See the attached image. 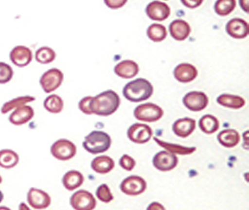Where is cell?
<instances>
[{
	"label": "cell",
	"mask_w": 249,
	"mask_h": 210,
	"mask_svg": "<svg viewBox=\"0 0 249 210\" xmlns=\"http://www.w3.org/2000/svg\"><path fill=\"white\" fill-rule=\"evenodd\" d=\"M121 99L118 94L108 90L92 97L90 103V111L101 117H108L115 113L119 108Z\"/></svg>",
	"instance_id": "cell-1"
},
{
	"label": "cell",
	"mask_w": 249,
	"mask_h": 210,
	"mask_svg": "<svg viewBox=\"0 0 249 210\" xmlns=\"http://www.w3.org/2000/svg\"><path fill=\"white\" fill-rule=\"evenodd\" d=\"M153 91L152 84L144 78L131 81L123 88V95L125 99L132 103H141L149 99Z\"/></svg>",
	"instance_id": "cell-2"
},
{
	"label": "cell",
	"mask_w": 249,
	"mask_h": 210,
	"mask_svg": "<svg viewBox=\"0 0 249 210\" xmlns=\"http://www.w3.org/2000/svg\"><path fill=\"white\" fill-rule=\"evenodd\" d=\"M82 145L89 153L93 155L104 153L110 149L111 139L104 131H94L85 137Z\"/></svg>",
	"instance_id": "cell-3"
},
{
	"label": "cell",
	"mask_w": 249,
	"mask_h": 210,
	"mask_svg": "<svg viewBox=\"0 0 249 210\" xmlns=\"http://www.w3.org/2000/svg\"><path fill=\"white\" fill-rule=\"evenodd\" d=\"M164 115V111L160 106L154 103H144L139 105L134 111L136 119L144 122H155L160 120Z\"/></svg>",
	"instance_id": "cell-4"
},
{
	"label": "cell",
	"mask_w": 249,
	"mask_h": 210,
	"mask_svg": "<svg viewBox=\"0 0 249 210\" xmlns=\"http://www.w3.org/2000/svg\"><path fill=\"white\" fill-rule=\"evenodd\" d=\"M51 153L56 159L66 161L72 159L77 154V146L67 139H60L51 146Z\"/></svg>",
	"instance_id": "cell-5"
},
{
	"label": "cell",
	"mask_w": 249,
	"mask_h": 210,
	"mask_svg": "<svg viewBox=\"0 0 249 210\" xmlns=\"http://www.w3.org/2000/svg\"><path fill=\"white\" fill-rule=\"evenodd\" d=\"M70 204L75 210H94L96 207L93 194L85 190L75 192L70 199Z\"/></svg>",
	"instance_id": "cell-6"
},
{
	"label": "cell",
	"mask_w": 249,
	"mask_h": 210,
	"mask_svg": "<svg viewBox=\"0 0 249 210\" xmlns=\"http://www.w3.org/2000/svg\"><path fill=\"white\" fill-rule=\"evenodd\" d=\"M147 184L142 177L130 175L122 182L120 189L122 192L129 196H137L144 193Z\"/></svg>",
	"instance_id": "cell-7"
},
{
	"label": "cell",
	"mask_w": 249,
	"mask_h": 210,
	"mask_svg": "<svg viewBox=\"0 0 249 210\" xmlns=\"http://www.w3.org/2000/svg\"><path fill=\"white\" fill-rule=\"evenodd\" d=\"M63 82V73L59 69H52L46 71L40 78V85L46 93L57 90Z\"/></svg>",
	"instance_id": "cell-8"
},
{
	"label": "cell",
	"mask_w": 249,
	"mask_h": 210,
	"mask_svg": "<svg viewBox=\"0 0 249 210\" xmlns=\"http://www.w3.org/2000/svg\"><path fill=\"white\" fill-rule=\"evenodd\" d=\"M152 136V129L149 125L141 123L130 125L127 131L128 138L136 144H145L150 141Z\"/></svg>",
	"instance_id": "cell-9"
},
{
	"label": "cell",
	"mask_w": 249,
	"mask_h": 210,
	"mask_svg": "<svg viewBox=\"0 0 249 210\" xmlns=\"http://www.w3.org/2000/svg\"><path fill=\"white\" fill-rule=\"evenodd\" d=\"M184 106L191 111H201L209 104L207 95L201 91H190L183 98Z\"/></svg>",
	"instance_id": "cell-10"
},
{
	"label": "cell",
	"mask_w": 249,
	"mask_h": 210,
	"mask_svg": "<svg viewBox=\"0 0 249 210\" xmlns=\"http://www.w3.org/2000/svg\"><path fill=\"white\" fill-rule=\"evenodd\" d=\"M27 200L32 208L37 210H45L50 206L52 202L51 197L48 193L37 188L29 190Z\"/></svg>",
	"instance_id": "cell-11"
},
{
	"label": "cell",
	"mask_w": 249,
	"mask_h": 210,
	"mask_svg": "<svg viewBox=\"0 0 249 210\" xmlns=\"http://www.w3.org/2000/svg\"><path fill=\"white\" fill-rule=\"evenodd\" d=\"M178 161L176 155L163 151L156 154L154 157L153 165L158 171L166 172L174 170L178 165Z\"/></svg>",
	"instance_id": "cell-12"
},
{
	"label": "cell",
	"mask_w": 249,
	"mask_h": 210,
	"mask_svg": "<svg viewBox=\"0 0 249 210\" xmlns=\"http://www.w3.org/2000/svg\"><path fill=\"white\" fill-rule=\"evenodd\" d=\"M146 15L151 20L164 21L170 15V6L160 1H153L145 9Z\"/></svg>",
	"instance_id": "cell-13"
},
{
	"label": "cell",
	"mask_w": 249,
	"mask_h": 210,
	"mask_svg": "<svg viewBox=\"0 0 249 210\" xmlns=\"http://www.w3.org/2000/svg\"><path fill=\"white\" fill-rule=\"evenodd\" d=\"M226 32L233 38L243 39L249 36V23L242 18H233L227 23Z\"/></svg>",
	"instance_id": "cell-14"
},
{
	"label": "cell",
	"mask_w": 249,
	"mask_h": 210,
	"mask_svg": "<svg viewBox=\"0 0 249 210\" xmlns=\"http://www.w3.org/2000/svg\"><path fill=\"white\" fill-rule=\"evenodd\" d=\"M10 60L15 65L23 68L29 65L33 60V53L31 49L25 46H17L13 49L10 52Z\"/></svg>",
	"instance_id": "cell-15"
},
{
	"label": "cell",
	"mask_w": 249,
	"mask_h": 210,
	"mask_svg": "<svg viewBox=\"0 0 249 210\" xmlns=\"http://www.w3.org/2000/svg\"><path fill=\"white\" fill-rule=\"evenodd\" d=\"M174 76L179 83H190L198 76V70L192 64L181 63L178 64L174 70Z\"/></svg>",
	"instance_id": "cell-16"
},
{
	"label": "cell",
	"mask_w": 249,
	"mask_h": 210,
	"mask_svg": "<svg viewBox=\"0 0 249 210\" xmlns=\"http://www.w3.org/2000/svg\"><path fill=\"white\" fill-rule=\"evenodd\" d=\"M173 131L176 136L181 138H187L195 131L196 122L192 118L184 117L178 119L173 125Z\"/></svg>",
	"instance_id": "cell-17"
},
{
	"label": "cell",
	"mask_w": 249,
	"mask_h": 210,
	"mask_svg": "<svg viewBox=\"0 0 249 210\" xmlns=\"http://www.w3.org/2000/svg\"><path fill=\"white\" fill-rule=\"evenodd\" d=\"M114 71L118 77L124 79H129V78L136 77L138 74L139 66L136 62L131 60H124L116 64L114 69Z\"/></svg>",
	"instance_id": "cell-18"
},
{
	"label": "cell",
	"mask_w": 249,
	"mask_h": 210,
	"mask_svg": "<svg viewBox=\"0 0 249 210\" xmlns=\"http://www.w3.org/2000/svg\"><path fill=\"white\" fill-rule=\"evenodd\" d=\"M34 116V109L29 105H23L13 111L9 120L13 125H22L30 122Z\"/></svg>",
	"instance_id": "cell-19"
},
{
	"label": "cell",
	"mask_w": 249,
	"mask_h": 210,
	"mask_svg": "<svg viewBox=\"0 0 249 210\" xmlns=\"http://www.w3.org/2000/svg\"><path fill=\"white\" fill-rule=\"evenodd\" d=\"M170 35L177 41H184L190 36L191 28L184 20L176 19L170 24Z\"/></svg>",
	"instance_id": "cell-20"
},
{
	"label": "cell",
	"mask_w": 249,
	"mask_h": 210,
	"mask_svg": "<svg viewBox=\"0 0 249 210\" xmlns=\"http://www.w3.org/2000/svg\"><path fill=\"white\" fill-rule=\"evenodd\" d=\"M62 185L69 191H75L84 182V176L77 171H70L63 175Z\"/></svg>",
	"instance_id": "cell-21"
},
{
	"label": "cell",
	"mask_w": 249,
	"mask_h": 210,
	"mask_svg": "<svg viewBox=\"0 0 249 210\" xmlns=\"http://www.w3.org/2000/svg\"><path fill=\"white\" fill-rule=\"evenodd\" d=\"M91 169L95 172L102 175L109 173L115 167L113 159L107 156H101L93 159L91 164Z\"/></svg>",
	"instance_id": "cell-22"
},
{
	"label": "cell",
	"mask_w": 249,
	"mask_h": 210,
	"mask_svg": "<svg viewBox=\"0 0 249 210\" xmlns=\"http://www.w3.org/2000/svg\"><path fill=\"white\" fill-rule=\"evenodd\" d=\"M218 140L224 147H234L240 142V135L236 130L226 129L219 132Z\"/></svg>",
	"instance_id": "cell-23"
},
{
	"label": "cell",
	"mask_w": 249,
	"mask_h": 210,
	"mask_svg": "<svg viewBox=\"0 0 249 210\" xmlns=\"http://www.w3.org/2000/svg\"><path fill=\"white\" fill-rule=\"evenodd\" d=\"M217 103L225 107L238 110L245 105V100L243 97L230 94H222L217 98Z\"/></svg>",
	"instance_id": "cell-24"
},
{
	"label": "cell",
	"mask_w": 249,
	"mask_h": 210,
	"mask_svg": "<svg viewBox=\"0 0 249 210\" xmlns=\"http://www.w3.org/2000/svg\"><path fill=\"white\" fill-rule=\"evenodd\" d=\"M19 161V157L15 151L4 149L0 151V167L12 169L15 167Z\"/></svg>",
	"instance_id": "cell-25"
},
{
	"label": "cell",
	"mask_w": 249,
	"mask_h": 210,
	"mask_svg": "<svg viewBox=\"0 0 249 210\" xmlns=\"http://www.w3.org/2000/svg\"><path fill=\"white\" fill-rule=\"evenodd\" d=\"M154 140H156V143L158 144L160 146L164 148L166 150V151L173 154V155H190V154L194 153L196 151V147H186V146H182V145H176V144H171V143H166V142L163 141L159 140L157 137H154Z\"/></svg>",
	"instance_id": "cell-26"
},
{
	"label": "cell",
	"mask_w": 249,
	"mask_h": 210,
	"mask_svg": "<svg viewBox=\"0 0 249 210\" xmlns=\"http://www.w3.org/2000/svg\"><path fill=\"white\" fill-rule=\"evenodd\" d=\"M198 125L204 133L210 135L218 131L219 128V122L212 115H204V117L199 120Z\"/></svg>",
	"instance_id": "cell-27"
},
{
	"label": "cell",
	"mask_w": 249,
	"mask_h": 210,
	"mask_svg": "<svg viewBox=\"0 0 249 210\" xmlns=\"http://www.w3.org/2000/svg\"><path fill=\"white\" fill-rule=\"evenodd\" d=\"M147 36L153 42L159 43L164 41L167 37L166 28L160 23H154L148 28Z\"/></svg>",
	"instance_id": "cell-28"
},
{
	"label": "cell",
	"mask_w": 249,
	"mask_h": 210,
	"mask_svg": "<svg viewBox=\"0 0 249 210\" xmlns=\"http://www.w3.org/2000/svg\"><path fill=\"white\" fill-rule=\"evenodd\" d=\"M34 100H35V97H29V96L15 98V99L11 100V101L7 102V103L3 104V106L1 108V113H8L9 111H12V110H16L18 108L26 105L27 103L34 102Z\"/></svg>",
	"instance_id": "cell-29"
},
{
	"label": "cell",
	"mask_w": 249,
	"mask_h": 210,
	"mask_svg": "<svg viewBox=\"0 0 249 210\" xmlns=\"http://www.w3.org/2000/svg\"><path fill=\"white\" fill-rule=\"evenodd\" d=\"M43 105L51 113H60L63 110V101L57 95H51L46 98Z\"/></svg>",
	"instance_id": "cell-30"
},
{
	"label": "cell",
	"mask_w": 249,
	"mask_h": 210,
	"mask_svg": "<svg viewBox=\"0 0 249 210\" xmlns=\"http://www.w3.org/2000/svg\"><path fill=\"white\" fill-rule=\"evenodd\" d=\"M236 7L235 0H218L214 4V11L219 16L230 15Z\"/></svg>",
	"instance_id": "cell-31"
},
{
	"label": "cell",
	"mask_w": 249,
	"mask_h": 210,
	"mask_svg": "<svg viewBox=\"0 0 249 210\" xmlns=\"http://www.w3.org/2000/svg\"><path fill=\"white\" fill-rule=\"evenodd\" d=\"M35 58L37 60V63L41 64H48L53 62L56 58L55 52L48 47H43L37 49L35 53Z\"/></svg>",
	"instance_id": "cell-32"
},
{
	"label": "cell",
	"mask_w": 249,
	"mask_h": 210,
	"mask_svg": "<svg viewBox=\"0 0 249 210\" xmlns=\"http://www.w3.org/2000/svg\"><path fill=\"white\" fill-rule=\"evenodd\" d=\"M96 195L100 201L103 202L105 204H108L112 201L114 199L112 193L110 192V188L108 187L107 185L102 184L96 190Z\"/></svg>",
	"instance_id": "cell-33"
},
{
	"label": "cell",
	"mask_w": 249,
	"mask_h": 210,
	"mask_svg": "<svg viewBox=\"0 0 249 210\" xmlns=\"http://www.w3.org/2000/svg\"><path fill=\"white\" fill-rule=\"evenodd\" d=\"M14 75L11 67L5 63L0 62V84L9 83Z\"/></svg>",
	"instance_id": "cell-34"
},
{
	"label": "cell",
	"mask_w": 249,
	"mask_h": 210,
	"mask_svg": "<svg viewBox=\"0 0 249 210\" xmlns=\"http://www.w3.org/2000/svg\"><path fill=\"white\" fill-rule=\"evenodd\" d=\"M120 166L124 171H131L136 166V160L128 155H123L120 159Z\"/></svg>",
	"instance_id": "cell-35"
},
{
	"label": "cell",
	"mask_w": 249,
	"mask_h": 210,
	"mask_svg": "<svg viewBox=\"0 0 249 210\" xmlns=\"http://www.w3.org/2000/svg\"><path fill=\"white\" fill-rule=\"evenodd\" d=\"M92 97H86L83 99L81 100L78 104V107L83 113L87 115H91V111H90V103Z\"/></svg>",
	"instance_id": "cell-36"
},
{
	"label": "cell",
	"mask_w": 249,
	"mask_h": 210,
	"mask_svg": "<svg viewBox=\"0 0 249 210\" xmlns=\"http://www.w3.org/2000/svg\"><path fill=\"white\" fill-rule=\"evenodd\" d=\"M105 3H107V5L108 7H110L111 9H119L122 6H124V4L126 3V1H105Z\"/></svg>",
	"instance_id": "cell-37"
},
{
	"label": "cell",
	"mask_w": 249,
	"mask_h": 210,
	"mask_svg": "<svg viewBox=\"0 0 249 210\" xmlns=\"http://www.w3.org/2000/svg\"><path fill=\"white\" fill-rule=\"evenodd\" d=\"M182 3H184V5L188 7V8H190V9H194V8H197L199 5H201L202 3H203V1L202 0H197V1H190V0H182Z\"/></svg>",
	"instance_id": "cell-38"
},
{
	"label": "cell",
	"mask_w": 249,
	"mask_h": 210,
	"mask_svg": "<svg viewBox=\"0 0 249 210\" xmlns=\"http://www.w3.org/2000/svg\"><path fill=\"white\" fill-rule=\"evenodd\" d=\"M146 210H165V208L158 202H152Z\"/></svg>",
	"instance_id": "cell-39"
},
{
	"label": "cell",
	"mask_w": 249,
	"mask_h": 210,
	"mask_svg": "<svg viewBox=\"0 0 249 210\" xmlns=\"http://www.w3.org/2000/svg\"><path fill=\"white\" fill-rule=\"evenodd\" d=\"M18 210H31L25 203H21L18 206Z\"/></svg>",
	"instance_id": "cell-40"
},
{
	"label": "cell",
	"mask_w": 249,
	"mask_h": 210,
	"mask_svg": "<svg viewBox=\"0 0 249 210\" xmlns=\"http://www.w3.org/2000/svg\"><path fill=\"white\" fill-rule=\"evenodd\" d=\"M3 200V193H2V191H0V203H2Z\"/></svg>",
	"instance_id": "cell-41"
},
{
	"label": "cell",
	"mask_w": 249,
	"mask_h": 210,
	"mask_svg": "<svg viewBox=\"0 0 249 210\" xmlns=\"http://www.w3.org/2000/svg\"><path fill=\"white\" fill-rule=\"evenodd\" d=\"M0 210H12L11 209H9V208L6 207V206H1L0 207Z\"/></svg>",
	"instance_id": "cell-42"
},
{
	"label": "cell",
	"mask_w": 249,
	"mask_h": 210,
	"mask_svg": "<svg viewBox=\"0 0 249 210\" xmlns=\"http://www.w3.org/2000/svg\"><path fill=\"white\" fill-rule=\"evenodd\" d=\"M3 182V178H2V176L0 175V184Z\"/></svg>",
	"instance_id": "cell-43"
}]
</instances>
